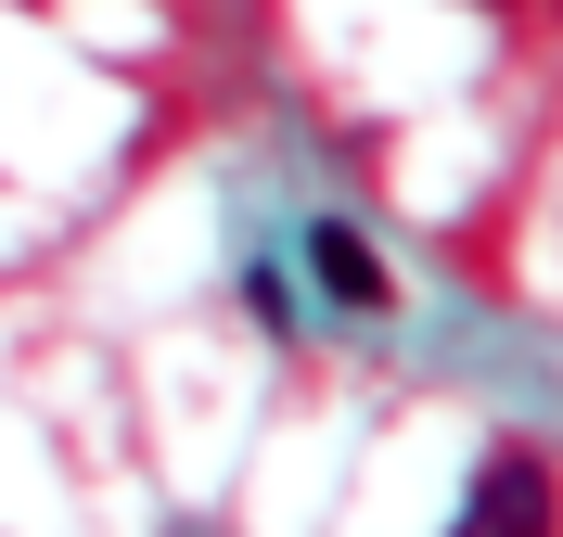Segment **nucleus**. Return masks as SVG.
<instances>
[{
    "mask_svg": "<svg viewBox=\"0 0 563 537\" xmlns=\"http://www.w3.org/2000/svg\"><path fill=\"white\" fill-rule=\"evenodd\" d=\"M461 537H551V473H538L526 448H499L487 486H474V512H461Z\"/></svg>",
    "mask_w": 563,
    "mask_h": 537,
    "instance_id": "1",
    "label": "nucleus"
},
{
    "mask_svg": "<svg viewBox=\"0 0 563 537\" xmlns=\"http://www.w3.org/2000/svg\"><path fill=\"white\" fill-rule=\"evenodd\" d=\"M308 269H320V294H346V307H385V256L358 244L346 217H320V231H308Z\"/></svg>",
    "mask_w": 563,
    "mask_h": 537,
    "instance_id": "2",
    "label": "nucleus"
}]
</instances>
